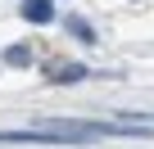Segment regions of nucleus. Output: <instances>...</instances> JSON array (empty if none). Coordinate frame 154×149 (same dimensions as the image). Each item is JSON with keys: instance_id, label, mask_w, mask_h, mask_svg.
Returning <instances> with one entry per match:
<instances>
[{"instance_id": "nucleus-1", "label": "nucleus", "mask_w": 154, "mask_h": 149, "mask_svg": "<svg viewBox=\"0 0 154 149\" xmlns=\"http://www.w3.org/2000/svg\"><path fill=\"white\" fill-rule=\"evenodd\" d=\"M0 145H86L72 131H0Z\"/></svg>"}, {"instance_id": "nucleus-2", "label": "nucleus", "mask_w": 154, "mask_h": 149, "mask_svg": "<svg viewBox=\"0 0 154 149\" xmlns=\"http://www.w3.org/2000/svg\"><path fill=\"white\" fill-rule=\"evenodd\" d=\"M23 23H36V27L54 23V0H23Z\"/></svg>"}, {"instance_id": "nucleus-3", "label": "nucleus", "mask_w": 154, "mask_h": 149, "mask_svg": "<svg viewBox=\"0 0 154 149\" xmlns=\"http://www.w3.org/2000/svg\"><path fill=\"white\" fill-rule=\"evenodd\" d=\"M5 63H9V68H27V63H32V50H27V45H9V50H5Z\"/></svg>"}, {"instance_id": "nucleus-4", "label": "nucleus", "mask_w": 154, "mask_h": 149, "mask_svg": "<svg viewBox=\"0 0 154 149\" xmlns=\"http://www.w3.org/2000/svg\"><path fill=\"white\" fill-rule=\"evenodd\" d=\"M86 77V68L82 63H72V68H59V72H50V82H59V86H68V82H82Z\"/></svg>"}, {"instance_id": "nucleus-5", "label": "nucleus", "mask_w": 154, "mask_h": 149, "mask_svg": "<svg viewBox=\"0 0 154 149\" xmlns=\"http://www.w3.org/2000/svg\"><path fill=\"white\" fill-rule=\"evenodd\" d=\"M68 32H72V36H77V41H86V45H91V41H95V32H91V27H86V18H68Z\"/></svg>"}]
</instances>
